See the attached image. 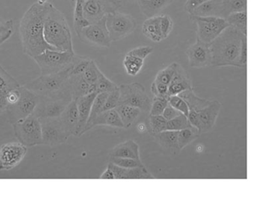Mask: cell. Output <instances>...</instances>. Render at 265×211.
Returning <instances> with one entry per match:
<instances>
[{
	"label": "cell",
	"mask_w": 265,
	"mask_h": 211,
	"mask_svg": "<svg viewBox=\"0 0 265 211\" xmlns=\"http://www.w3.org/2000/svg\"><path fill=\"white\" fill-rule=\"evenodd\" d=\"M52 4L35 3L24 13L19 23V34L23 52L31 58L48 49L56 50L48 45L44 36V25L47 13Z\"/></svg>",
	"instance_id": "cell-1"
},
{
	"label": "cell",
	"mask_w": 265,
	"mask_h": 211,
	"mask_svg": "<svg viewBox=\"0 0 265 211\" xmlns=\"http://www.w3.org/2000/svg\"><path fill=\"white\" fill-rule=\"evenodd\" d=\"M245 34L232 27L226 28L212 43L209 45L212 64L211 66H232L241 67L240 53Z\"/></svg>",
	"instance_id": "cell-2"
},
{
	"label": "cell",
	"mask_w": 265,
	"mask_h": 211,
	"mask_svg": "<svg viewBox=\"0 0 265 211\" xmlns=\"http://www.w3.org/2000/svg\"><path fill=\"white\" fill-rule=\"evenodd\" d=\"M44 36L45 42L57 51L74 52L72 33L66 16L52 4L45 18Z\"/></svg>",
	"instance_id": "cell-3"
},
{
	"label": "cell",
	"mask_w": 265,
	"mask_h": 211,
	"mask_svg": "<svg viewBox=\"0 0 265 211\" xmlns=\"http://www.w3.org/2000/svg\"><path fill=\"white\" fill-rule=\"evenodd\" d=\"M72 68V65L63 71L55 74L40 75L37 79L25 84L24 87L40 98L69 99L72 100L70 84Z\"/></svg>",
	"instance_id": "cell-4"
},
{
	"label": "cell",
	"mask_w": 265,
	"mask_h": 211,
	"mask_svg": "<svg viewBox=\"0 0 265 211\" xmlns=\"http://www.w3.org/2000/svg\"><path fill=\"white\" fill-rule=\"evenodd\" d=\"M76 55L75 52L48 49L33 60L40 68V75H50L59 73L72 66Z\"/></svg>",
	"instance_id": "cell-5"
},
{
	"label": "cell",
	"mask_w": 265,
	"mask_h": 211,
	"mask_svg": "<svg viewBox=\"0 0 265 211\" xmlns=\"http://www.w3.org/2000/svg\"><path fill=\"white\" fill-rule=\"evenodd\" d=\"M12 125L15 137L23 145L31 147L43 144L42 125L39 119L33 113Z\"/></svg>",
	"instance_id": "cell-6"
},
{
	"label": "cell",
	"mask_w": 265,
	"mask_h": 211,
	"mask_svg": "<svg viewBox=\"0 0 265 211\" xmlns=\"http://www.w3.org/2000/svg\"><path fill=\"white\" fill-rule=\"evenodd\" d=\"M191 21L197 25V41L210 45L229 25L226 19L218 16H198L191 15Z\"/></svg>",
	"instance_id": "cell-7"
},
{
	"label": "cell",
	"mask_w": 265,
	"mask_h": 211,
	"mask_svg": "<svg viewBox=\"0 0 265 211\" xmlns=\"http://www.w3.org/2000/svg\"><path fill=\"white\" fill-rule=\"evenodd\" d=\"M18 90L19 96L17 102L13 105H7L6 109L8 122L11 124L32 114L39 102L38 96L24 86H19Z\"/></svg>",
	"instance_id": "cell-8"
},
{
	"label": "cell",
	"mask_w": 265,
	"mask_h": 211,
	"mask_svg": "<svg viewBox=\"0 0 265 211\" xmlns=\"http://www.w3.org/2000/svg\"><path fill=\"white\" fill-rule=\"evenodd\" d=\"M119 90L118 105H132L145 112L150 111L152 101L146 93L144 86L139 83L121 84L119 86Z\"/></svg>",
	"instance_id": "cell-9"
},
{
	"label": "cell",
	"mask_w": 265,
	"mask_h": 211,
	"mask_svg": "<svg viewBox=\"0 0 265 211\" xmlns=\"http://www.w3.org/2000/svg\"><path fill=\"white\" fill-rule=\"evenodd\" d=\"M106 26L111 42H117L132 34L137 23L131 15L115 11L106 15Z\"/></svg>",
	"instance_id": "cell-10"
},
{
	"label": "cell",
	"mask_w": 265,
	"mask_h": 211,
	"mask_svg": "<svg viewBox=\"0 0 265 211\" xmlns=\"http://www.w3.org/2000/svg\"><path fill=\"white\" fill-rule=\"evenodd\" d=\"M84 18L90 24L97 22L108 13L117 11L123 2L120 0H80Z\"/></svg>",
	"instance_id": "cell-11"
},
{
	"label": "cell",
	"mask_w": 265,
	"mask_h": 211,
	"mask_svg": "<svg viewBox=\"0 0 265 211\" xmlns=\"http://www.w3.org/2000/svg\"><path fill=\"white\" fill-rule=\"evenodd\" d=\"M77 36L83 42L96 46L108 48L112 42L106 26V16L83 28Z\"/></svg>",
	"instance_id": "cell-12"
},
{
	"label": "cell",
	"mask_w": 265,
	"mask_h": 211,
	"mask_svg": "<svg viewBox=\"0 0 265 211\" xmlns=\"http://www.w3.org/2000/svg\"><path fill=\"white\" fill-rule=\"evenodd\" d=\"M42 125V141L45 145L55 147L66 142L67 136L58 118L39 119Z\"/></svg>",
	"instance_id": "cell-13"
},
{
	"label": "cell",
	"mask_w": 265,
	"mask_h": 211,
	"mask_svg": "<svg viewBox=\"0 0 265 211\" xmlns=\"http://www.w3.org/2000/svg\"><path fill=\"white\" fill-rule=\"evenodd\" d=\"M28 148L21 143H7L0 147V170L8 171L21 164Z\"/></svg>",
	"instance_id": "cell-14"
},
{
	"label": "cell",
	"mask_w": 265,
	"mask_h": 211,
	"mask_svg": "<svg viewBox=\"0 0 265 211\" xmlns=\"http://www.w3.org/2000/svg\"><path fill=\"white\" fill-rule=\"evenodd\" d=\"M69 99H46L39 97L33 114L38 119L58 118L65 108L72 102Z\"/></svg>",
	"instance_id": "cell-15"
},
{
	"label": "cell",
	"mask_w": 265,
	"mask_h": 211,
	"mask_svg": "<svg viewBox=\"0 0 265 211\" xmlns=\"http://www.w3.org/2000/svg\"><path fill=\"white\" fill-rule=\"evenodd\" d=\"M186 55L191 67L201 69L212 64V55L209 45L198 41H196L195 44H193L187 49Z\"/></svg>",
	"instance_id": "cell-16"
},
{
	"label": "cell",
	"mask_w": 265,
	"mask_h": 211,
	"mask_svg": "<svg viewBox=\"0 0 265 211\" xmlns=\"http://www.w3.org/2000/svg\"><path fill=\"white\" fill-rule=\"evenodd\" d=\"M221 108L222 104L220 102L216 100H212L208 106L198 111L200 122L199 128L198 129V133H206L213 129Z\"/></svg>",
	"instance_id": "cell-17"
},
{
	"label": "cell",
	"mask_w": 265,
	"mask_h": 211,
	"mask_svg": "<svg viewBox=\"0 0 265 211\" xmlns=\"http://www.w3.org/2000/svg\"><path fill=\"white\" fill-rule=\"evenodd\" d=\"M59 120L68 138L71 136H76L79 123V113L76 101L72 100L66 106L59 116Z\"/></svg>",
	"instance_id": "cell-18"
},
{
	"label": "cell",
	"mask_w": 265,
	"mask_h": 211,
	"mask_svg": "<svg viewBox=\"0 0 265 211\" xmlns=\"http://www.w3.org/2000/svg\"><path fill=\"white\" fill-rule=\"evenodd\" d=\"M96 94L97 93L96 92L88 93L87 95L83 96L75 100L77 106L78 113H79V123H78L77 134H76L77 137H80L84 134V128L87 125L92 105Z\"/></svg>",
	"instance_id": "cell-19"
},
{
	"label": "cell",
	"mask_w": 265,
	"mask_h": 211,
	"mask_svg": "<svg viewBox=\"0 0 265 211\" xmlns=\"http://www.w3.org/2000/svg\"><path fill=\"white\" fill-rule=\"evenodd\" d=\"M114 175L115 179H153V176L147 171L146 167L125 168L117 166L113 163L109 162L108 165Z\"/></svg>",
	"instance_id": "cell-20"
},
{
	"label": "cell",
	"mask_w": 265,
	"mask_h": 211,
	"mask_svg": "<svg viewBox=\"0 0 265 211\" xmlns=\"http://www.w3.org/2000/svg\"><path fill=\"white\" fill-rule=\"evenodd\" d=\"M192 88L191 81L185 69L180 64H177L174 76L168 85L169 95H177L182 91Z\"/></svg>",
	"instance_id": "cell-21"
},
{
	"label": "cell",
	"mask_w": 265,
	"mask_h": 211,
	"mask_svg": "<svg viewBox=\"0 0 265 211\" xmlns=\"http://www.w3.org/2000/svg\"><path fill=\"white\" fill-rule=\"evenodd\" d=\"M177 133L178 131L165 130L155 134L153 137L165 151L171 155H176L180 150L177 142Z\"/></svg>",
	"instance_id": "cell-22"
},
{
	"label": "cell",
	"mask_w": 265,
	"mask_h": 211,
	"mask_svg": "<svg viewBox=\"0 0 265 211\" xmlns=\"http://www.w3.org/2000/svg\"><path fill=\"white\" fill-rule=\"evenodd\" d=\"M109 156L140 159L139 146L134 140H127L114 147L110 152Z\"/></svg>",
	"instance_id": "cell-23"
},
{
	"label": "cell",
	"mask_w": 265,
	"mask_h": 211,
	"mask_svg": "<svg viewBox=\"0 0 265 211\" xmlns=\"http://www.w3.org/2000/svg\"><path fill=\"white\" fill-rule=\"evenodd\" d=\"M191 15L223 18V0H207L195 9Z\"/></svg>",
	"instance_id": "cell-24"
},
{
	"label": "cell",
	"mask_w": 265,
	"mask_h": 211,
	"mask_svg": "<svg viewBox=\"0 0 265 211\" xmlns=\"http://www.w3.org/2000/svg\"><path fill=\"white\" fill-rule=\"evenodd\" d=\"M173 2L174 0H138L141 13L148 18L159 16Z\"/></svg>",
	"instance_id": "cell-25"
},
{
	"label": "cell",
	"mask_w": 265,
	"mask_h": 211,
	"mask_svg": "<svg viewBox=\"0 0 265 211\" xmlns=\"http://www.w3.org/2000/svg\"><path fill=\"white\" fill-rule=\"evenodd\" d=\"M96 126H108L120 129L124 128V125L115 108L102 111L92 124V129Z\"/></svg>",
	"instance_id": "cell-26"
},
{
	"label": "cell",
	"mask_w": 265,
	"mask_h": 211,
	"mask_svg": "<svg viewBox=\"0 0 265 211\" xmlns=\"http://www.w3.org/2000/svg\"><path fill=\"white\" fill-rule=\"evenodd\" d=\"M159 16L160 15L148 18L147 21H144L142 25V34L154 42H159L164 40L159 25Z\"/></svg>",
	"instance_id": "cell-27"
},
{
	"label": "cell",
	"mask_w": 265,
	"mask_h": 211,
	"mask_svg": "<svg viewBox=\"0 0 265 211\" xmlns=\"http://www.w3.org/2000/svg\"><path fill=\"white\" fill-rule=\"evenodd\" d=\"M177 95L181 98L188 104L190 110H193V111H197V112L206 108L212 102V100L201 99V98L197 96L193 88L182 91Z\"/></svg>",
	"instance_id": "cell-28"
},
{
	"label": "cell",
	"mask_w": 265,
	"mask_h": 211,
	"mask_svg": "<svg viewBox=\"0 0 265 211\" xmlns=\"http://www.w3.org/2000/svg\"><path fill=\"white\" fill-rule=\"evenodd\" d=\"M115 110L120 116L125 129H129L132 126L141 111L136 107L128 105H118L116 107Z\"/></svg>",
	"instance_id": "cell-29"
},
{
	"label": "cell",
	"mask_w": 265,
	"mask_h": 211,
	"mask_svg": "<svg viewBox=\"0 0 265 211\" xmlns=\"http://www.w3.org/2000/svg\"><path fill=\"white\" fill-rule=\"evenodd\" d=\"M108 94V93H100L96 94L94 101H93V105H92L90 116H89L88 120H87V125H86L85 128H84V133L92 129V124H93L94 120H96V117L102 111H104V107H105Z\"/></svg>",
	"instance_id": "cell-30"
},
{
	"label": "cell",
	"mask_w": 265,
	"mask_h": 211,
	"mask_svg": "<svg viewBox=\"0 0 265 211\" xmlns=\"http://www.w3.org/2000/svg\"><path fill=\"white\" fill-rule=\"evenodd\" d=\"M70 84L72 100H76L79 98L87 95L88 93H91L90 85L84 79L83 75H77V76L71 75Z\"/></svg>",
	"instance_id": "cell-31"
},
{
	"label": "cell",
	"mask_w": 265,
	"mask_h": 211,
	"mask_svg": "<svg viewBox=\"0 0 265 211\" xmlns=\"http://www.w3.org/2000/svg\"><path fill=\"white\" fill-rule=\"evenodd\" d=\"M225 19L228 23L229 26L235 28L239 32L247 35V34H248V26H247L248 15H247V12L230 13Z\"/></svg>",
	"instance_id": "cell-32"
},
{
	"label": "cell",
	"mask_w": 265,
	"mask_h": 211,
	"mask_svg": "<svg viewBox=\"0 0 265 211\" xmlns=\"http://www.w3.org/2000/svg\"><path fill=\"white\" fill-rule=\"evenodd\" d=\"M199 135L198 129L195 127L186 128L178 131L177 142H178L180 150H181L182 149L189 145L194 140H196Z\"/></svg>",
	"instance_id": "cell-33"
},
{
	"label": "cell",
	"mask_w": 265,
	"mask_h": 211,
	"mask_svg": "<svg viewBox=\"0 0 265 211\" xmlns=\"http://www.w3.org/2000/svg\"><path fill=\"white\" fill-rule=\"evenodd\" d=\"M123 65L128 74L130 76H136L141 71V68L144 65V60L127 53L125 57Z\"/></svg>",
	"instance_id": "cell-34"
},
{
	"label": "cell",
	"mask_w": 265,
	"mask_h": 211,
	"mask_svg": "<svg viewBox=\"0 0 265 211\" xmlns=\"http://www.w3.org/2000/svg\"><path fill=\"white\" fill-rule=\"evenodd\" d=\"M167 120L162 116H149L147 129L152 135L167 130Z\"/></svg>",
	"instance_id": "cell-35"
},
{
	"label": "cell",
	"mask_w": 265,
	"mask_h": 211,
	"mask_svg": "<svg viewBox=\"0 0 265 211\" xmlns=\"http://www.w3.org/2000/svg\"><path fill=\"white\" fill-rule=\"evenodd\" d=\"M247 0H223V18L238 12H247Z\"/></svg>",
	"instance_id": "cell-36"
},
{
	"label": "cell",
	"mask_w": 265,
	"mask_h": 211,
	"mask_svg": "<svg viewBox=\"0 0 265 211\" xmlns=\"http://www.w3.org/2000/svg\"><path fill=\"white\" fill-rule=\"evenodd\" d=\"M17 81L9 74L0 64V90L8 93L19 87Z\"/></svg>",
	"instance_id": "cell-37"
},
{
	"label": "cell",
	"mask_w": 265,
	"mask_h": 211,
	"mask_svg": "<svg viewBox=\"0 0 265 211\" xmlns=\"http://www.w3.org/2000/svg\"><path fill=\"white\" fill-rule=\"evenodd\" d=\"M117 87H118V86L114 84L113 81H110L99 69L98 73H97V80H96V93H110L112 90H115Z\"/></svg>",
	"instance_id": "cell-38"
},
{
	"label": "cell",
	"mask_w": 265,
	"mask_h": 211,
	"mask_svg": "<svg viewBox=\"0 0 265 211\" xmlns=\"http://www.w3.org/2000/svg\"><path fill=\"white\" fill-rule=\"evenodd\" d=\"M191 127L193 126L188 121V117L182 113L173 120H169L167 123V130L180 131Z\"/></svg>",
	"instance_id": "cell-39"
},
{
	"label": "cell",
	"mask_w": 265,
	"mask_h": 211,
	"mask_svg": "<svg viewBox=\"0 0 265 211\" xmlns=\"http://www.w3.org/2000/svg\"><path fill=\"white\" fill-rule=\"evenodd\" d=\"M177 64H178L177 63H173L172 64L169 65L165 69L158 72L154 81L168 86L174 76Z\"/></svg>",
	"instance_id": "cell-40"
},
{
	"label": "cell",
	"mask_w": 265,
	"mask_h": 211,
	"mask_svg": "<svg viewBox=\"0 0 265 211\" xmlns=\"http://www.w3.org/2000/svg\"><path fill=\"white\" fill-rule=\"evenodd\" d=\"M109 161L114 164V165H117V166L123 167V168H133L144 166L140 159L110 157Z\"/></svg>",
	"instance_id": "cell-41"
},
{
	"label": "cell",
	"mask_w": 265,
	"mask_h": 211,
	"mask_svg": "<svg viewBox=\"0 0 265 211\" xmlns=\"http://www.w3.org/2000/svg\"><path fill=\"white\" fill-rule=\"evenodd\" d=\"M90 59L86 58V57L79 56L76 55L74 62L72 64V68L71 69L70 74L72 76H77V75H83L89 63L90 62Z\"/></svg>",
	"instance_id": "cell-42"
},
{
	"label": "cell",
	"mask_w": 265,
	"mask_h": 211,
	"mask_svg": "<svg viewBox=\"0 0 265 211\" xmlns=\"http://www.w3.org/2000/svg\"><path fill=\"white\" fill-rule=\"evenodd\" d=\"M99 68L93 60H90L88 66L86 69L84 73H83V78L90 85L96 84L97 80V73H98Z\"/></svg>",
	"instance_id": "cell-43"
},
{
	"label": "cell",
	"mask_w": 265,
	"mask_h": 211,
	"mask_svg": "<svg viewBox=\"0 0 265 211\" xmlns=\"http://www.w3.org/2000/svg\"><path fill=\"white\" fill-rule=\"evenodd\" d=\"M168 104V99H165V98H153L151 108L150 110V114H151V116H162L164 109Z\"/></svg>",
	"instance_id": "cell-44"
},
{
	"label": "cell",
	"mask_w": 265,
	"mask_h": 211,
	"mask_svg": "<svg viewBox=\"0 0 265 211\" xmlns=\"http://www.w3.org/2000/svg\"><path fill=\"white\" fill-rule=\"evenodd\" d=\"M168 102L171 106L174 107V108L180 111L182 114H185L188 117L189 114V107L188 104L178 95H171L169 97Z\"/></svg>",
	"instance_id": "cell-45"
},
{
	"label": "cell",
	"mask_w": 265,
	"mask_h": 211,
	"mask_svg": "<svg viewBox=\"0 0 265 211\" xmlns=\"http://www.w3.org/2000/svg\"><path fill=\"white\" fill-rule=\"evenodd\" d=\"M159 19V25H160L161 34L162 39H166L171 34L174 26L172 19L168 15H160Z\"/></svg>",
	"instance_id": "cell-46"
},
{
	"label": "cell",
	"mask_w": 265,
	"mask_h": 211,
	"mask_svg": "<svg viewBox=\"0 0 265 211\" xmlns=\"http://www.w3.org/2000/svg\"><path fill=\"white\" fill-rule=\"evenodd\" d=\"M119 98H120V90L118 87L115 90L108 93L105 107H104V111L115 108L118 105Z\"/></svg>",
	"instance_id": "cell-47"
},
{
	"label": "cell",
	"mask_w": 265,
	"mask_h": 211,
	"mask_svg": "<svg viewBox=\"0 0 265 211\" xmlns=\"http://www.w3.org/2000/svg\"><path fill=\"white\" fill-rule=\"evenodd\" d=\"M151 91L154 97L165 98L169 99L168 86L162 83L153 81L151 86Z\"/></svg>",
	"instance_id": "cell-48"
},
{
	"label": "cell",
	"mask_w": 265,
	"mask_h": 211,
	"mask_svg": "<svg viewBox=\"0 0 265 211\" xmlns=\"http://www.w3.org/2000/svg\"><path fill=\"white\" fill-rule=\"evenodd\" d=\"M153 52V48H152V47L140 46L132 49L130 52H128V54L145 60V59L147 58V56H149Z\"/></svg>",
	"instance_id": "cell-49"
},
{
	"label": "cell",
	"mask_w": 265,
	"mask_h": 211,
	"mask_svg": "<svg viewBox=\"0 0 265 211\" xmlns=\"http://www.w3.org/2000/svg\"><path fill=\"white\" fill-rule=\"evenodd\" d=\"M180 114L181 113L180 111H177L176 108H174V107L171 106L170 104H168L167 106L166 107L165 109H164L162 116H164V118L167 121H169V120H173V119L175 118V117H177V116Z\"/></svg>",
	"instance_id": "cell-50"
},
{
	"label": "cell",
	"mask_w": 265,
	"mask_h": 211,
	"mask_svg": "<svg viewBox=\"0 0 265 211\" xmlns=\"http://www.w3.org/2000/svg\"><path fill=\"white\" fill-rule=\"evenodd\" d=\"M206 1L207 0H187V2L185 4V10L191 15L195 9L198 8Z\"/></svg>",
	"instance_id": "cell-51"
},
{
	"label": "cell",
	"mask_w": 265,
	"mask_h": 211,
	"mask_svg": "<svg viewBox=\"0 0 265 211\" xmlns=\"http://www.w3.org/2000/svg\"><path fill=\"white\" fill-rule=\"evenodd\" d=\"M247 63H248V46H247V37H244L243 39V43H242V48H241V67L243 68V69L246 68Z\"/></svg>",
	"instance_id": "cell-52"
},
{
	"label": "cell",
	"mask_w": 265,
	"mask_h": 211,
	"mask_svg": "<svg viewBox=\"0 0 265 211\" xmlns=\"http://www.w3.org/2000/svg\"><path fill=\"white\" fill-rule=\"evenodd\" d=\"M11 31H13V20L4 21H1V19H0V34H4V33Z\"/></svg>",
	"instance_id": "cell-53"
},
{
	"label": "cell",
	"mask_w": 265,
	"mask_h": 211,
	"mask_svg": "<svg viewBox=\"0 0 265 211\" xmlns=\"http://www.w3.org/2000/svg\"><path fill=\"white\" fill-rule=\"evenodd\" d=\"M100 179H115L114 178V173H113L112 170L108 166L105 171L102 173L101 176H100Z\"/></svg>",
	"instance_id": "cell-54"
},
{
	"label": "cell",
	"mask_w": 265,
	"mask_h": 211,
	"mask_svg": "<svg viewBox=\"0 0 265 211\" xmlns=\"http://www.w3.org/2000/svg\"><path fill=\"white\" fill-rule=\"evenodd\" d=\"M13 31H8V32L4 33V34H0V46L6 42V41L8 40L10 37H11L12 34H13Z\"/></svg>",
	"instance_id": "cell-55"
},
{
	"label": "cell",
	"mask_w": 265,
	"mask_h": 211,
	"mask_svg": "<svg viewBox=\"0 0 265 211\" xmlns=\"http://www.w3.org/2000/svg\"><path fill=\"white\" fill-rule=\"evenodd\" d=\"M7 103H3V102H0V114H2L3 113L5 112L6 109H7Z\"/></svg>",
	"instance_id": "cell-56"
},
{
	"label": "cell",
	"mask_w": 265,
	"mask_h": 211,
	"mask_svg": "<svg viewBox=\"0 0 265 211\" xmlns=\"http://www.w3.org/2000/svg\"><path fill=\"white\" fill-rule=\"evenodd\" d=\"M38 3L39 4H45L48 2H47V0H38Z\"/></svg>",
	"instance_id": "cell-57"
}]
</instances>
